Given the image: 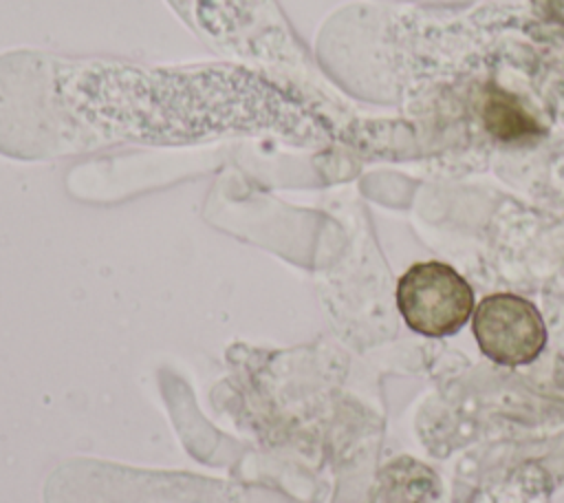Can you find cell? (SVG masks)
<instances>
[{
  "instance_id": "1",
  "label": "cell",
  "mask_w": 564,
  "mask_h": 503,
  "mask_svg": "<svg viewBox=\"0 0 564 503\" xmlns=\"http://www.w3.org/2000/svg\"><path fill=\"white\" fill-rule=\"evenodd\" d=\"M212 46L256 62H282L286 35L275 0H167Z\"/></svg>"
},
{
  "instance_id": "2",
  "label": "cell",
  "mask_w": 564,
  "mask_h": 503,
  "mask_svg": "<svg viewBox=\"0 0 564 503\" xmlns=\"http://www.w3.org/2000/svg\"><path fill=\"white\" fill-rule=\"evenodd\" d=\"M397 307L412 331L427 338H445L465 327L474 313V291L445 263H414L399 278Z\"/></svg>"
},
{
  "instance_id": "3",
  "label": "cell",
  "mask_w": 564,
  "mask_h": 503,
  "mask_svg": "<svg viewBox=\"0 0 564 503\" xmlns=\"http://www.w3.org/2000/svg\"><path fill=\"white\" fill-rule=\"evenodd\" d=\"M478 349L500 366L533 362L546 346V324L533 302L516 293L485 296L471 318Z\"/></svg>"
},
{
  "instance_id": "4",
  "label": "cell",
  "mask_w": 564,
  "mask_h": 503,
  "mask_svg": "<svg viewBox=\"0 0 564 503\" xmlns=\"http://www.w3.org/2000/svg\"><path fill=\"white\" fill-rule=\"evenodd\" d=\"M482 119L489 132L502 141L529 139L540 132L535 119L507 90L494 88L482 101Z\"/></svg>"
}]
</instances>
